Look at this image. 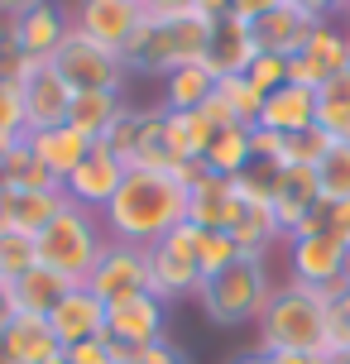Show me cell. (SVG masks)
Masks as SVG:
<instances>
[{
	"label": "cell",
	"instance_id": "cell-1",
	"mask_svg": "<svg viewBox=\"0 0 350 364\" xmlns=\"http://www.w3.org/2000/svg\"><path fill=\"white\" fill-rule=\"evenodd\" d=\"M187 220V187L168 178V173H149V168H129L111 206L101 211L106 235L120 245H159L168 230H178Z\"/></svg>",
	"mask_w": 350,
	"mask_h": 364
},
{
	"label": "cell",
	"instance_id": "cell-2",
	"mask_svg": "<svg viewBox=\"0 0 350 364\" xmlns=\"http://www.w3.org/2000/svg\"><path fill=\"white\" fill-rule=\"evenodd\" d=\"M211 24L216 19L202 10H187L173 19L144 15L139 29L129 34V43L120 48V63H125V73H149V77H168L187 63H202L206 43H211Z\"/></svg>",
	"mask_w": 350,
	"mask_h": 364
},
{
	"label": "cell",
	"instance_id": "cell-3",
	"mask_svg": "<svg viewBox=\"0 0 350 364\" xmlns=\"http://www.w3.org/2000/svg\"><path fill=\"white\" fill-rule=\"evenodd\" d=\"M327 307H332V297L302 288V283L274 288V297L259 311V350L264 355H322Z\"/></svg>",
	"mask_w": 350,
	"mask_h": 364
},
{
	"label": "cell",
	"instance_id": "cell-4",
	"mask_svg": "<svg viewBox=\"0 0 350 364\" xmlns=\"http://www.w3.org/2000/svg\"><path fill=\"white\" fill-rule=\"evenodd\" d=\"M106 225H101V216L96 211H82V206H63L43 230L34 235V250H38V264L43 269L63 273L73 288H82L87 283V273L96 269V259H101V250H106Z\"/></svg>",
	"mask_w": 350,
	"mask_h": 364
},
{
	"label": "cell",
	"instance_id": "cell-5",
	"mask_svg": "<svg viewBox=\"0 0 350 364\" xmlns=\"http://www.w3.org/2000/svg\"><path fill=\"white\" fill-rule=\"evenodd\" d=\"M269 297H274V278H269L264 255H240L230 269L202 278L197 307L216 326H245V321H259V311H264Z\"/></svg>",
	"mask_w": 350,
	"mask_h": 364
},
{
	"label": "cell",
	"instance_id": "cell-6",
	"mask_svg": "<svg viewBox=\"0 0 350 364\" xmlns=\"http://www.w3.org/2000/svg\"><path fill=\"white\" fill-rule=\"evenodd\" d=\"M197 240L202 230L183 220L178 230H168L159 245H149V292L159 297V302H183V297H197L202 288V269H197Z\"/></svg>",
	"mask_w": 350,
	"mask_h": 364
},
{
	"label": "cell",
	"instance_id": "cell-7",
	"mask_svg": "<svg viewBox=\"0 0 350 364\" xmlns=\"http://www.w3.org/2000/svg\"><path fill=\"white\" fill-rule=\"evenodd\" d=\"M288 283L336 297L350 283V245L332 230H317V235H293L288 240Z\"/></svg>",
	"mask_w": 350,
	"mask_h": 364
},
{
	"label": "cell",
	"instance_id": "cell-8",
	"mask_svg": "<svg viewBox=\"0 0 350 364\" xmlns=\"http://www.w3.org/2000/svg\"><path fill=\"white\" fill-rule=\"evenodd\" d=\"M48 68L73 91H125V77H129L120 53L92 43V38L77 34V29H68V38L58 43V53L48 58Z\"/></svg>",
	"mask_w": 350,
	"mask_h": 364
},
{
	"label": "cell",
	"instance_id": "cell-9",
	"mask_svg": "<svg viewBox=\"0 0 350 364\" xmlns=\"http://www.w3.org/2000/svg\"><path fill=\"white\" fill-rule=\"evenodd\" d=\"M87 292H96L106 307L115 302H129V297H144L149 292V255L139 245H120V240H106V250L96 259V269L87 273Z\"/></svg>",
	"mask_w": 350,
	"mask_h": 364
},
{
	"label": "cell",
	"instance_id": "cell-10",
	"mask_svg": "<svg viewBox=\"0 0 350 364\" xmlns=\"http://www.w3.org/2000/svg\"><path fill=\"white\" fill-rule=\"evenodd\" d=\"M341 73H350V34L336 29L332 19H322L312 29V38L302 43V53L288 58V82L317 91L322 82H332V77H341Z\"/></svg>",
	"mask_w": 350,
	"mask_h": 364
},
{
	"label": "cell",
	"instance_id": "cell-11",
	"mask_svg": "<svg viewBox=\"0 0 350 364\" xmlns=\"http://www.w3.org/2000/svg\"><path fill=\"white\" fill-rule=\"evenodd\" d=\"M125 173H129V168L120 164L106 144H92V154L73 168V178L63 182V192H68V201H73V206H82V211H96V216H101V211L111 206V197L120 192Z\"/></svg>",
	"mask_w": 350,
	"mask_h": 364
},
{
	"label": "cell",
	"instance_id": "cell-12",
	"mask_svg": "<svg viewBox=\"0 0 350 364\" xmlns=\"http://www.w3.org/2000/svg\"><path fill=\"white\" fill-rule=\"evenodd\" d=\"M73 96L77 91L68 87L48 63H34V68L24 73V82H19V106H24V125H29V134L53 129V125H68Z\"/></svg>",
	"mask_w": 350,
	"mask_h": 364
},
{
	"label": "cell",
	"instance_id": "cell-13",
	"mask_svg": "<svg viewBox=\"0 0 350 364\" xmlns=\"http://www.w3.org/2000/svg\"><path fill=\"white\" fill-rule=\"evenodd\" d=\"M139 19H144V0H82L73 15V29L87 34L92 43H101V48L120 53L129 34L139 29Z\"/></svg>",
	"mask_w": 350,
	"mask_h": 364
},
{
	"label": "cell",
	"instance_id": "cell-14",
	"mask_svg": "<svg viewBox=\"0 0 350 364\" xmlns=\"http://www.w3.org/2000/svg\"><path fill=\"white\" fill-rule=\"evenodd\" d=\"M164 321H168V307L154 297V292L106 307V336H111L115 346H125L129 355L154 346V341H164Z\"/></svg>",
	"mask_w": 350,
	"mask_h": 364
},
{
	"label": "cell",
	"instance_id": "cell-15",
	"mask_svg": "<svg viewBox=\"0 0 350 364\" xmlns=\"http://www.w3.org/2000/svg\"><path fill=\"white\" fill-rule=\"evenodd\" d=\"M255 58H259L255 24H245V19H235V15H221L211 24V43H206V53H202V68L216 77V82H221V77H245Z\"/></svg>",
	"mask_w": 350,
	"mask_h": 364
},
{
	"label": "cell",
	"instance_id": "cell-16",
	"mask_svg": "<svg viewBox=\"0 0 350 364\" xmlns=\"http://www.w3.org/2000/svg\"><path fill=\"white\" fill-rule=\"evenodd\" d=\"M68 29H73V19L63 15L58 5H34L29 15H19L5 24V34H10V43H15L19 53L29 58V63H48V58L58 53V43L68 38Z\"/></svg>",
	"mask_w": 350,
	"mask_h": 364
},
{
	"label": "cell",
	"instance_id": "cell-17",
	"mask_svg": "<svg viewBox=\"0 0 350 364\" xmlns=\"http://www.w3.org/2000/svg\"><path fill=\"white\" fill-rule=\"evenodd\" d=\"M322 206V187H317V168H278L274 178V216L283 240L302 230V220Z\"/></svg>",
	"mask_w": 350,
	"mask_h": 364
},
{
	"label": "cell",
	"instance_id": "cell-18",
	"mask_svg": "<svg viewBox=\"0 0 350 364\" xmlns=\"http://www.w3.org/2000/svg\"><path fill=\"white\" fill-rule=\"evenodd\" d=\"M48 326H53L58 346H82V341H96L106 336V302L87 288H73L53 311H48Z\"/></svg>",
	"mask_w": 350,
	"mask_h": 364
},
{
	"label": "cell",
	"instance_id": "cell-19",
	"mask_svg": "<svg viewBox=\"0 0 350 364\" xmlns=\"http://www.w3.org/2000/svg\"><path fill=\"white\" fill-rule=\"evenodd\" d=\"M322 24L317 15H307L302 5H278L255 24V43L259 53H278V58H297L302 43L312 38V29Z\"/></svg>",
	"mask_w": 350,
	"mask_h": 364
},
{
	"label": "cell",
	"instance_id": "cell-20",
	"mask_svg": "<svg viewBox=\"0 0 350 364\" xmlns=\"http://www.w3.org/2000/svg\"><path fill=\"white\" fill-rule=\"evenodd\" d=\"M235 187V182H230ZM230 235H235L240 255H269V245L283 240L278 230V216H274V201L264 197H240L235 192V211H230V225H226Z\"/></svg>",
	"mask_w": 350,
	"mask_h": 364
},
{
	"label": "cell",
	"instance_id": "cell-21",
	"mask_svg": "<svg viewBox=\"0 0 350 364\" xmlns=\"http://www.w3.org/2000/svg\"><path fill=\"white\" fill-rule=\"evenodd\" d=\"M63 206H68L63 187H34V192L0 187V225H15V230H29V235H38Z\"/></svg>",
	"mask_w": 350,
	"mask_h": 364
},
{
	"label": "cell",
	"instance_id": "cell-22",
	"mask_svg": "<svg viewBox=\"0 0 350 364\" xmlns=\"http://www.w3.org/2000/svg\"><path fill=\"white\" fill-rule=\"evenodd\" d=\"M312 125H317V91L283 82L278 91L264 96L259 129H274V134H302V129H312Z\"/></svg>",
	"mask_w": 350,
	"mask_h": 364
},
{
	"label": "cell",
	"instance_id": "cell-23",
	"mask_svg": "<svg viewBox=\"0 0 350 364\" xmlns=\"http://www.w3.org/2000/svg\"><path fill=\"white\" fill-rule=\"evenodd\" d=\"M29 149H34V159L43 164V173L53 182H68L73 178V168L92 154V139H82L73 125H53V129H38L29 134Z\"/></svg>",
	"mask_w": 350,
	"mask_h": 364
},
{
	"label": "cell",
	"instance_id": "cell-24",
	"mask_svg": "<svg viewBox=\"0 0 350 364\" xmlns=\"http://www.w3.org/2000/svg\"><path fill=\"white\" fill-rule=\"evenodd\" d=\"M125 91H77L73 110H68V125L92 139V144H106V134L115 129V120L125 115Z\"/></svg>",
	"mask_w": 350,
	"mask_h": 364
},
{
	"label": "cell",
	"instance_id": "cell-25",
	"mask_svg": "<svg viewBox=\"0 0 350 364\" xmlns=\"http://www.w3.org/2000/svg\"><path fill=\"white\" fill-rule=\"evenodd\" d=\"M230 211H235V187H230V178L202 173V178L187 187V220L197 230H226L230 225Z\"/></svg>",
	"mask_w": 350,
	"mask_h": 364
},
{
	"label": "cell",
	"instance_id": "cell-26",
	"mask_svg": "<svg viewBox=\"0 0 350 364\" xmlns=\"http://www.w3.org/2000/svg\"><path fill=\"white\" fill-rule=\"evenodd\" d=\"M0 346H5V355H10L15 364H48V360L63 355L53 326H48V316H24V311L10 321V331L0 336Z\"/></svg>",
	"mask_w": 350,
	"mask_h": 364
},
{
	"label": "cell",
	"instance_id": "cell-27",
	"mask_svg": "<svg viewBox=\"0 0 350 364\" xmlns=\"http://www.w3.org/2000/svg\"><path fill=\"white\" fill-rule=\"evenodd\" d=\"M10 288H15V302H19V311H24V316H48V311H53L58 302L73 292V283H68L63 273L34 264V269L24 273V278H15Z\"/></svg>",
	"mask_w": 350,
	"mask_h": 364
},
{
	"label": "cell",
	"instance_id": "cell-28",
	"mask_svg": "<svg viewBox=\"0 0 350 364\" xmlns=\"http://www.w3.org/2000/svg\"><path fill=\"white\" fill-rule=\"evenodd\" d=\"M164 134H168V149H173L183 164H202L216 129L206 125L202 110H164Z\"/></svg>",
	"mask_w": 350,
	"mask_h": 364
},
{
	"label": "cell",
	"instance_id": "cell-29",
	"mask_svg": "<svg viewBox=\"0 0 350 364\" xmlns=\"http://www.w3.org/2000/svg\"><path fill=\"white\" fill-rule=\"evenodd\" d=\"M250 164H255V149H250V129L245 125H226V129L211 134L206 159H202L206 173H216V178H240Z\"/></svg>",
	"mask_w": 350,
	"mask_h": 364
},
{
	"label": "cell",
	"instance_id": "cell-30",
	"mask_svg": "<svg viewBox=\"0 0 350 364\" xmlns=\"http://www.w3.org/2000/svg\"><path fill=\"white\" fill-rule=\"evenodd\" d=\"M317 129L332 144H350V73L317 87Z\"/></svg>",
	"mask_w": 350,
	"mask_h": 364
},
{
	"label": "cell",
	"instance_id": "cell-31",
	"mask_svg": "<svg viewBox=\"0 0 350 364\" xmlns=\"http://www.w3.org/2000/svg\"><path fill=\"white\" fill-rule=\"evenodd\" d=\"M211 91H216V77L202 63H187L164 77V110H202L211 101Z\"/></svg>",
	"mask_w": 350,
	"mask_h": 364
},
{
	"label": "cell",
	"instance_id": "cell-32",
	"mask_svg": "<svg viewBox=\"0 0 350 364\" xmlns=\"http://www.w3.org/2000/svg\"><path fill=\"white\" fill-rule=\"evenodd\" d=\"M0 187H15V192H34V187H63V182H53L48 173H43V164L34 159L29 139H19V144H10L5 154H0Z\"/></svg>",
	"mask_w": 350,
	"mask_h": 364
},
{
	"label": "cell",
	"instance_id": "cell-33",
	"mask_svg": "<svg viewBox=\"0 0 350 364\" xmlns=\"http://www.w3.org/2000/svg\"><path fill=\"white\" fill-rule=\"evenodd\" d=\"M38 264L34 235L29 230H15V225H0V283H15Z\"/></svg>",
	"mask_w": 350,
	"mask_h": 364
},
{
	"label": "cell",
	"instance_id": "cell-34",
	"mask_svg": "<svg viewBox=\"0 0 350 364\" xmlns=\"http://www.w3.org/2000/svg\"><path fill=\"white\" fill-rule=\"evenodd\" d=\"M216 96L226 101V110L235 115V125L255 129L259 125V110H264V91L250 82V77H221L216 82Z\"/></svg>",
	"mask_w": 350,
	"mask_h": 364
},
{
	"label": "cell",
	"instance_id": "cell-35",
	"mask_svg": "<svg viewBox=\"0 0 350 364\" xmlns=\"http://www.w3.org/2000/svg\"><path fill=\"white\" fill-rule=\"evenodd\" d=\"M317 187L322 201H350V144L327 149V159L317 164Z\"/></svg>",
	"mask_w": 350,
	"mask_h": 364
},
{
	"label": "cell",
	"instance_id": "cell-36",
	"mask_svg": "<svg viewBox=\"0 0 350 364\" xmlns=\"http://www.w3.org/2000/svg\"><path fill=\"white\" fill-rule=\"evenodd\" d=\"M144 129H149V110H134L129 106L120 120H115V129L106 134V149H111L120 164H134V154H139V144H144Z\"/></svg>",
	"mask_w": 350,
	"mask_h": 364
},
{
	"label": "cell",
	"instance_id": "cell-37",
	"mask_svg": "<svg viewBox=\"0 0 350 364\" xmlns=\"http://www.w3.org/2000/svg\"><path fill=\"white\" fill-rule=\"evenodd\" d=\"M235 259H240V245L230 230H202V240H197V269H202V278L230 269Z\"/></svg>",
	"mask_w": 350,
	"mask_h": 364
},
{
	"label": "cell",
	"instance_id": "cell-38",
	"mask_svg": "<svg viewBox=\"0 0 350 364\" xmlns=\"http://www.w3.org/2000/svg\"><path fill=\"white\" fill-rule=\"evenodd\" d=\"M327 149H332V139L317 125L302 129V134H283V164L278 168H317L327 159Z\"/></svg>",
	"mask_w": 350,
	"mask_h": 364
},
{
	"label": "cell",
	"instance_id": "cell-39",
	"mask_svg": "<svg viewBox=\"0 0 350 364\" xmlns=\"http://www.w3.org/2000/svg\"><path fill=\"white\" fill-rule=\"evenodd\" d=\"M19 139H29V125H24V106H19V87L0 77V154Z\"/></svg>",
	"mask_w": 350,
	"mask_h": 364
},
{
	"label": "cell",
	"instance_id": "cell-40",
	"mask_svg": "<svg viewBox=\"0 0 350 364\" xmlns=\"http://www.w3.org/2000/svg\"><path fill=\"white\" fill-rule=\"evenodd\" d=\"M68 364H129V350L115 346L111 336H96V341H82V346H68L63 350Z\"/></svg>",
	"mask_w": 350,
	"mask_h": 364
},
{
	"label": "cell",
	"instance_id": "cell-41",
	"mask_svg": "<svg viewBox=\"0 0 350 364\" xmlns=\"http://www.w3.org/2000/svg\"><path fill=\"white\" fill-rule=\"evenodd\" d=\"M250 82H255L259 91H264V96H269V91H278L283 87V82H288V58H278V53H259L255 63H250Z\"/></svg>",
	"mask_w": 350,
	"mask_h": 364
},
{
	"label": "cell",
	"instance_id": "cell-42",
	"mask_svg": "<svg viewBox=\"0 0 350 364\" xmlns=\"http://www.w3.org/2000/svg\"><path fill=\"white\" fill-rule=\"evenodd\" d=\"M250 149H255V164H283V134H274V129H250Z\"/></svg>",
	"mask_w": 350,
	"mask_h": 364
},
{
	"label": "cell",
	"instance_id": "cell-43",
	"mask_svg": "<svg viewBox=\"0 0 350 364\" xmlns=\"http://www.w3.org/2000/svg\"><path fill=\"white\" fill-rule=\"evenodd\" d=\"M129 360H134V364H192L183 350L168 341V336H164V341H154V346H144V350H134Z\"/></svg>",
	"mask_w": 350,
	"mask_h": 364
},
{
	"label": "cell",
	"instance_id": "cell-44",
	"mask_svg": "<svg viewBox=\"0 0 350 364\" xmlns=\"http://www.w3.org/2000/svg\"><path fill=\"white\" fill-rule=\"evenodd\" d=\"M278 5H283V0H235V5H230V15L245 19V24H259V19L269 15V10H278Z\"/></svg>",
	"mask_w": 350,
	"mask_h": 364
},
{
	"label": "cell",
	"instance_id": "cell-45",
	"mask_svg": "<svg viewBox=\"0 0 350 364\" xmlns=\"http://www.w3.org/2000/svg\"><path fill=\"white\" fill-rule=\"evenodd\" d=\"M187 10H197V0H144V15H159V19L187 15Z\"/></svg>",
	"mask_w": 350,
	"mask_h": 364
},
{
	"label": "cell",
	"instance_id": "cell-46",
	"mask_svg": "<svg viewBox=\"0 0 350 364\" xmlns=\"http://www.w3.org/2000/svg\"><path fill=\"white\" fill-rule=\"evenodd\" d=\"M19 316V302H15V288L10 283H0V336L10 331V321Z\"/></svg>",
	"mask_w": 350,
	"mask_h": 364
},
{
	"label": "cell",
	"instance_id": "cell-47",
	"mask_svg": "<svg viewBox=\"0 0 350 364\" xmlns=\"http://www.w3.org/2000/svg\"><path fill=\"white\" fill-rule=\"evenodd\" d=\"M332 235L350 245V201H332Z\"/></svg>",
	"mask_w": 350,
	"mask_h": 364
},
{
	"label": "cell",
	"instance_id": "cell-48",
	"mask_svg": "<svg viewBox=\"0 0 350 364\" xmlns=\"http://www.w3.org/2000/svg\"><path fill=\"white\" fill-rule=\"evenodd\" d=\"M34 5H43V0H0V24H10V19L29 15Z\"/></svg>",
	"mask_w": 350,
	"mask_h": 364
},
{
	"label": "cell",
	"instance_id": "cell-49",
	"mask_svg": "<svg viewBox=\"0 0 350 364\" xmlns=\"http://www.w3.org/2000/svg\"><path fill=\"white\" fill-rule=\"evenodd\" d=\"M283 5H302V10L317 15V19H327L332 10H341V0H283Z\"/></svg>",
	"mask_w": 350,
	"mask_h": 364
},
{
	"label": "cell",
	"instance_id": "cell-50",
	"mask_svg": "<svg viewBox=\"0 0 350 364\" xmlns=\"http://www.w3.org/2000/svg\"><path fill=\"white\" fill-rule=\"evenodd\" d=\"M332 316H336V321H341V326L350 331V283H346V288H341V292L332 297Z\"/></svg>",
	"mask_w": 350,
	"mask_h": 364
},
{
	"label": "cell",
	"instance_id": "cell-51",
	"mask_svg": "<svg viewBox=\"0 0 350 364\" xmlns=\"http://www.w3.org/2000/svg\"><path fill=\"white\" fill-rule=\"evenodd\" d=\"M230 5H235V0H197V10H202V15H211V19L230 15Z\"/></svg>",
	"mask_w": 350,
	"mask_h": 364
},
{
	"label": "cell",
	"instance_id": "cell-52",
	"mask_svg": "<svg viewBox=\"0 0 350 364\" xmlns=\"http://www.w3.org/2000/svg\"><path fill=\"white\" fill-rule=\"evenodd\" d=\"M230 364H259V350L255 355H240V360H230Z\"/></svg>",
	"mask_w": 350,
	"mask_h": 364
},
{
	"label": "cell",
	"instance_id": "cell-53",
	"mask_svg": "<svg viewBox=\"0 0 350 364\" xmlns=\"http://www.w3.org/2000/svg\"><path fill=\"white\" fill-rule=\"evenodd\" d=\"M0 364H15V360H10V355H5V346H0Z\"/></svg>",
	"mask_w": 350,
	"mask_h": 364
},
{
	"label": "cell",
	"instance_id": "cell-54",
	"mask_svg": "<svg viewBox=\"0 0 350 364\" xmlns=\"http://www.w3.org/2000/svg\"><path fill=\"white\" fill-rule=\"evenodd\" d=\"M341 15H346V19H350V0H341Z\"/></svg>",
	"mask_w": 350,
	"mask_h": 364
},
{
	"label": "cell",
	"instance_id": "cell-55",
	"mask_svg": "<svg viewBox=\"0 0 350 364\" xmlns=\"http://www.w3.org/2000/svg\"><path fill=\"white\" fill-rule=\"evenodd\" d=\"M48 364H68V360H63V355H58V360H48Z\"/></svg>",
	"mask_w": 350,
	"mask_h": 364
},
{
	"label": "cell",
	"instance_id": "cell-56",
	"mask_svg": "<svg viewBox=\"0 0 350 364\" xmlns=\"http://www.w3.org/2000/svg\"><path fill=\"white\" fill-rule=\"evenodd\" d=\"M341 364H350V360H341Z\"/></svg>",
	"mask_w": 350,
	"mask_h": 364
},
{
	"label": "cell",
	"instance_id": "cell-57",
	"mask_svg": "<svg viewBox=\"0 0 350 364\" xmlns=\"http://www.w3.org/2000/svg\"><path fill=\"white\" fill-rule=\"evenodd\" d=\"M129 364H134V360H129Z\"/></svg>",
	"mask_w": 350,
	"mask_h": 364
}]
</instances>
